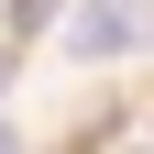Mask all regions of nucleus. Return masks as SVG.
I'll list each match as a JSON object with an SVG mask.
<instances>
[{
  "label": "nucleus",
  "instance_id": "20e7f679",
  "mask_svg": "<svg viewBox=\"0 0 154 154\" xmlns=\"http://www.w3.org/2000/svg\"><path fill=\"white\" fill-rule=\"evenodd\" d=\"M0 154H22V132H0Z\"/></svg>",
  "mask_w": 154,
  "mask_h": 154
},
{
  "label": "nucleus",
  "instance_id": "f03ea898",
  "mask_svg": "<svg viewBox=\"0 0 154 154\" xmlns=\"http://www.w3.org/2000/svg\"><path fill=\"white\" fill-rule=\"evenodd\" d=\"M33 22H55V0H11V44H33Z\"/></svg>",
  "mask_w": 154,
  "mask_h": 154
},
{
  "label": "nucleus",
  "instance_id": "f257e3e1",
  "mask_svg": "<svg viewBox=\"0 0 154 154\" xmlns=\"http://www.w3.org/2000/svg\"><path fill=\"white\" fill-rule=\"evenodd\" d=\"M77 55H132V44H154V0H77V33H66Z\"/></svg>",
  "mask_w": 154,
  "mask_h": 154
},
{
  "label": "nucleus",
  "instance_id": "7ed1b4c3",
  "mask_svg": "<svg viewBox=\"0 0 154 154\" xmlns=\"http://www.w3.org/2000/svg\"><path fill=\"white\" fill-rule=\"evenodd\" d=\"M11 66H22V44H0V88H11Z\"/></svg>",
  "mask_w": 154,
  "mask_h": 154
}]
</instances>
